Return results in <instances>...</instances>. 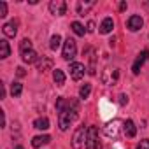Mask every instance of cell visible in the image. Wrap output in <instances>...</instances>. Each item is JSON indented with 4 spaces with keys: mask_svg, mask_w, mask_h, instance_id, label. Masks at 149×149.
<instances>
[{
    "mask_svg": "<svg viewBox=\"0 0 149 149\" xmlns=\"http://www.w3.org/2000/svg\"><path fill=\"white\" fill-rule=\"evenodd\" d=\"M90 93H91V84H90V83H86L84 86H81V90H79V97H81L83 100H86V98L90 97Z\"/></svg>",
    "mask_w": 149,
    "mask_h": 149,
    "instance_id": "24",
    "label": "cell"
},
{
    "mask_svg": "<svg viewBox=\"0 0 149 149\" xmlns=\"http://www.w3.org/2000/svg\"><path fill=\"white\" fill-rule=\"evenodd\" d=\"M77 109L79 107H70V109H65L61 112H58V126L61 132L68 130V126L77 119Z\"/></svg>",
    "mask_w": 149,
    "mask_h": 149,
    "instance_id": "1",
    "label": "cell"
},
{
    "mask_svg": "<svg viewBox=\"0 0 149 149\" xmlns=\"http://www.w3.org/2000/svg\"><path fill=\"white\" fill-rule=\"evenodd\" d=\"M9 54H11V47H9V42H7L6 39H2V40H0V58H2V60H6Z\"/></svg>",
    "mask_w": 149,
    "mask_h": 149,
    "instance_id": "17",
    "label": "cell"
},
{
    "mask_svg": "<svg viewBox=\"0 0 149 149\" xmlns=\"http://www.w3.org/2000/svg\"><path fill=\"white\" fill-rule=\"evenodd\" d=\"M123 132H125V135H126L128 139H133V137L137 135V126H135V123H133L132 119H126V121L123 123Z\"/></svg>",
    "mask_w": 149,
    "mask_h": 149,
    "instance_id": "12",
    "label": "cell"
},
{
    "mask_svg": "<svg viewBox=\"0 0 149 149\" xmlns=\"http://www.w3.org/2000/svg\"><path fill=\"white\" fill-rule=\"evenodd\" d=\"M49 142H51V137H49V135H37V137L32 139V147L39 149L40 146H46V144H49Z\"/></svg>",
    "mask_w": 149,
    "mask_h": 149,
    "instance_id": "14",
    "label": "cell"
},
{
    "mask_svg": "<svg viewBox=\"0 0 149 149\" xmlns=\"http://www.w3.org/2000/svg\"><path fill=\"white\" fill-rule=\"evenodd\" d=\"M112 28H114L112 18H104V21L100 23V33H111Z\"/></svg>",
    "mask_w": 149,
    "mask_h": 149,
    "instance_id": "15",
    "label": "cell"
},
{
    "mask_svg": "<svg viewBox=\"0 0 149 149\" xmlns=\"http://www.w3.org/2000/svg\"><path fill=\"white\" fill-rule=\"evenodd\" d=\"M119 104H121V105L128 104V97H126V95H119Z\"/></svg>",
    "mask_w": 149,
    "mask_h": 149,
    "instance_id": "29",
    "label": "cell"
},
{
    "mask_svg": "<svg viewBox=\"0 0 149 149\" xmlns=\"http://www.w3.org/2000/svg\"><path fill=\"white\" fill-rule=\"evenodd\" d=\"M14 149H25V147H23V146H16Z\"/></svg>",
    "mask_w": 149,
    "mask_h": 149,
    "instance_id": "32",
    "label": "cell"
},
{
    "mask_svg": "<svg viewBox=\"0 0 149 149\" xmlns=\"http://www.w3.org/2000/svg\"><path fill=\"white\" fill-rule=\"evenodd\" d=\"M70 26H72V32L76 33L77 37H84V33L88 32V30H84V26H83V25H81L79 21H74V23H72Z\"/></svg>",
    "mask_w": 149,
    "mask_h": 149,
    "instance_id": "19",
    "label": "cell"
},
{
    "mask_svg": "<svg viewBox=\"0 0 149 149\" xmlns=\"http://www.w3.org/2000/svg\"><path fill=\"white\" fill-rule=\"evenodd\" d=\"M147 58H149V49H144V51L135 58V61H133V65H132V72L135 74V76H139V74H140V68H142V65L146 63Z\"/></svg>",
    "mask_w": 149,
    "mask_h": 149,
    "instance_id": "8",
    "label": "cell"
},
{
    "mask_svg": "<svg viewBox=\"0 0 149 149\" xmlns=\"http://www.w3.org/2000/svg\"><path fill=\"white\" fill-rule=\"evenodd\" d=\"M142 26H144V19H142L140 16H137V14L130 16L128 21H126V28H128L130 32H139Z\"/></svg>",
    "mask_w": 149,
    "mask_h": 149,
    "instance_id": "9",
    "label": "cell"
},
{
    "mask_svg": "<svg viewBox=\"0 0 149 149\" xmlns=\"http://www.w3.org/2000/svg\"><path fill=\"white\" fill-rule=\"evenodd\" d=\"M30 49H33V47H32V40H30V39H23V40L19 42V54H21V53H26V51H30Z\"/></svg>",
    "mask_w": 149,
    "mask_h": 149,
    "instance_id": "22",
    "label": "cell"
},
{
    "mask_svg": "<svg viewBox=\"0 0 149 149\" xmlns=\"http://www.w3.org/2000/svg\"><path fill=\"white\" fill-rule=\"evenodd\" d=\"M84 146H86V149H102V144L98 140V128L97 126H88Z\"/></svg>",
    "mask_w": 149,
    "mask_h": 149,
    "instance_id": "2",
    "label": "cell"
},
{
    "mask_svg": "<svg viewBox=\"0 0 149 149\" xmlns=\"http://www.w3.org/2000/svg\"><path fill=\"white\" fill-rule=\"evenodd\" d=\"M51 67H53V60L51 58H46V56H42V61L37 65V68L40 70V72H46V70H51Z\"/></svg>",
    "mask_w": 149,
    "mask_h": 149,
    "instance_id": "20",
    "label": "cell"
},
{
    "mask_svg": "<svg viewBox=\"0 0 149 149\" xmlns=\"http://www.w3.org/2000/svg\"><path fill=\"white\" fill-rule=\"evenodd\" d=\"M21 91H23V84H21V83H13V84H11V95H13L14 98L19 97Z\"/></svg>",
    "mask_w": 149,
    "mask_h": 149,
    "instance_id": "23",
    "label": "cell"
},
{
    "mask_svg": "<svg viewBox=\"0 0 149 149\" xmlns=\"http://www.w3.org/2000/svg\"><path fill=\"white\" fill-rule=\"evenodd\" d=\"M2 32H4L6 37H16V33H18V21L13 19V21L6 23V25L2 26Z\"/></svg>",
    "mask_w": 149,
    "mask_h": 149,
    "instance_id": "11",
    "label": "cell"
},
{
    "mask_svg": "<svg viewBox=\"0 0 149 149\" xmlns=\"http://www.w3.org/2000/svg\"><path fill=\"white\" fill-rule=\"evenodd\" d=\"M33 128H37V130H47V128H49V119H47V118H39V119H35V121H33Z\"/></svg>",
    "mask_w": 149,
    "mask_h": 149,
    "instance_id": "21",
    "label": "cell"
},
{
    "mask_svg": "<svg viewBox=\"0 0 149 149\" xmlns=\"http://www.w3.org/2000/svg\"><path fill=\"white\" fill-rule=\"evenodd\" d=\"M16 74H18V77H25V76H26V72H25L23 67H18V68H16Z\"/></svg>",
    "mask_w": 149,
    "mask_h": 149,
    "instance_id": "28",
    "label": "cell"
},
{
    "mask_svg": "<svg viewBox=\"0 0 149 149\" xmlns=\"http://www.w3.org/2000/svg\"><path fill=\"white\" fill-rule=\"evenodd\" d=\"M86 132H88V128L84 125L77 126V130L74 132V135H72V147L74 149H81L86 144Z\"/></svg>",
    "mask_w": 149,
    "mask_h": 149,
    "instance_id": "4",
    "label": "cell"
},
{
    "mask_svg": "<svg viewBox=\"0 0 149 149\" xmlns=\"http://www.w3.org/2000/svg\"><path fill=\"white\" fill-rule=\"evenodd\" d=\"M123 123H125V121H119V119H114V121L107 123L105 128H104V133H105L107 137L118 139V137H119V132L123 130V126H119V125H123Z\"/></svg>",
    "mask_w": 149,
    "mask_h": 149,
    "instance_id": "5",
    "label": "cell"
},
{
    "mask_svg": "<svg viewBox=\"0 0 149 149\" xmlns=\"http://www.w3.org/2000/svg\"><path fill=\"white\" fill-rule=\"evenodd\" d=\"M60 44H61V37L56 33V35H53L51 37V42H49V47L53 49V51H56L58 47H60Z\"/></svg>",
    "mask_w": 149,
    "mask_h": 149,
    "instance_id": "25",
    "label": "cell"
},
{
    "mask_svg": "<svg viewBox=\"0 0 149 149\" xmlns=\"http://www.w3.org/2000/svg\"><path fill=\"white\" fill-rule=\"evenodd\" d=\"M125 9H126V2H121L119 4V11H125Z\"/></svg>",
    "mask_w": 149,
    "mask_h": 149,
    "instance_id": "31",
    "label": "cell"
},
{
    "mask_svg": "<svg viewBox=\"0 0 149 149\" xmlns=\"http://www.w3.org/2000/svg\"><path fill=\"white\" fill-rule=\"evenodd\" d=\"M95 6V2H93V0H90V2H83V0H79V2H77V6H76V9H77V14L79 16H84L91 7Z\"/></svg>",
    "mask_w": 149,
    "mask_h": 149,
    "instance_id": "13",
    "label": "cell"
},
{
    "mask_svg": "<svg viewBox=\"0 0 149 149\" xmlns=\"http://www.w3.org/2000/svg\"><path fill=\"white\" fill-rule=\"evenodd\" d=\"M70 107H79V105H77L76 100H72V98H63V97L56 98V111L58 112H61L65 109H70Z\"/></svg>",
    "mask_w": 149,
    "mask_h": 149,
    "instance_id": "10",
    "label": "cell"
},
{
    "mask_svg": "<svg viewBox=\"0 0 149 149\" xmlns=\"http://www.w3.org/2000/svg\"><path fill=\"white\" fill-rule=\"evenodd\" d=\"M93 30H95V23L90 21V23H88V32H93Z\"/></svg>",
    "mask_w": 149,
    "mask_h": 149,
    "instance_id": "30",
    "label": "cell"
},
{
    "mask_svg": "<svg viewBox=\"0 0 149 149\" xmlns=\"http://www.w3.org/2000/svg\"><path fill=\"white\" fill-rule=\"evenodd\" d=\"M37 58H39V56H37V53H35L33 49H30V51H26V53H21V60H23L25 63H28V65H30V63H35Z\"/></svg>",
    "mask_w": 149,
    "mask_h": 149,
    "instance_id": "16",
    "label": "cell"
},
{
    "mask_svg": "<svg viewBox=\"0 0 149 149\" xmlns=\"http://www.w3.org/2000/svg\"><path fill=\"white\" fill-rule=\"evenodd\" d=\"M53 79H54L56 86H63V84H65V74H63V70L56 68V70L53 72Z\"/></svg>",
    "mask_w": 149,
    "mask_h": 149,
    "instance_id": "18",
    "label": "cell"
},
{
    "mask_svg": "<svg viewBox=\"0 0 149 149\" xmlns=\"http://www.w3.org/2000/svg\"><path fill=\"white\" fill-rule=\"evenodd\" d=\"M135 149H149V140H147V139L140 140V142L137 144V147H135Z\"/></svg>",
    "mask_w": 149,
    "mask_h": 149,
    "instance_id": "27",
    "label": "cell"
},
{
    "mask_svg": "<svg viewBox=\"0 0 149 149\" xmlns=\"http://www.w3.org/2000/svg\"><path fill=\"white\" fill-rule=\"evenodd\" d=\"M84 70H86V67L83 63H77V61L70 63V77L74 81H81L84 77Z\"/></svg>",
    "mask_w": 149,
    "mask_h": 149,
    "instance_id": "7",
    "label": "cell"
},
{
    "mask_svg": "<svg viewBox=\"0 0 149 149\" xmlns=\"http://www.w3.org/2000/svg\"><path fill=\"white\" fill-rule=\"evenodd\" d=\"M76 54H77V44H76V40H74V39H70V37H68V39L63 42L61 56H63V60L70 61V60L76 58Z\"/></svg>",
    "mask_w": 149,
    "mask_h": 149,
    "instance_id": "3",
    "label": "cell"
},
{
    "mask_svg": "<svg viewBox=\"0 0 149 149\" xmlns=\"http://www.w3.org/2000/svg\"><path fill=\"white\" fill-rule=\"evenodd\" d=\"M49 11L54 16H63L67 11V2L65 0H51L49 2Z\"/></svg>",
    "mask_w": 149,
    "mask_h": 149,
    "instance_id": "6",
    "label": "cell"
},
{
    "mask_svg": "<svg viewBox=\"0 0 149 149\" xmlns=\"http://www.w3.org/2000/svg\"><path fill=\"white\" fill-rule=\"evenodd\" d=\"M6 16H7V4L0 2V18H6Z\"/></svg>",
    "mask_w": 149,
    "mask_h": 149,
    "instance_id": "26",
    "label": "cell"
}]
</instances>
